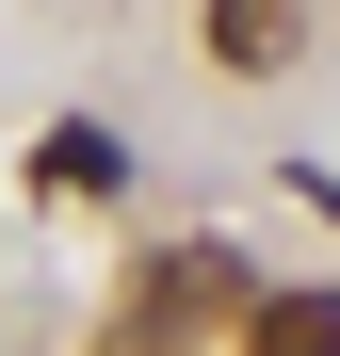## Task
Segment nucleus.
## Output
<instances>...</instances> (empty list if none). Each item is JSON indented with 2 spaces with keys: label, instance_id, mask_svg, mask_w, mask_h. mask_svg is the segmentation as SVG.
Listing matches in <instances>:
<instances>
[{
  "label": "nucleus",
  "instance_id": "f257e3e1",
  "mask_svg": "<svg viewBox=\"0 0 340 356\" xmlns=\"http://www.w3.org/2000/svg\"><path fill=\"white\" fill-rule=\"evenodd\" d=\"M243 308H259V291H243V259H227V243H162L146 291H130V356H179L195 324H243Z\"/></svg>",
  "mask_w": 340,
  "mask_h": 356
},
{
  "label": "nucleus",
  "instance_id": "f03ea898",
  "mask_svg": "<svg viewBox=\"0 0 340 356\" xmlns=\"http://www.w3.org/2000/svg\"><path fill=\"white\" fill-rule=\"evenodd\" d=\"M243 356H340V291H259V308H243Z\"/></svg>",
  "mask_w": 340,
  "mask_h": 356
},
{
  "label": "nucleus",
  "instance_id": "7ed1b4c3",
  "mask_svg": "<svg viewBox=\"0 0 340 356\" xmlns=\"http://www.w3.org/2000/svg\"><path fill=\"white\" fill-rule=\"evenodd\" d=\"M33 178H49V195H113V178H130V146H113L97 113H65V130L33 146Z\"/></svg>",
  "mask_w": 340,
  "mask_h": 356
},
{
  "label": "nucleus",
  "instance_id": "20e7f679",
  "mask_svg": "<svg viewBox=\"0 0 340 356\" xmlns=\"http://www.w3.org/2000/svg\"><path fill=\"white\" fill-rule=\"evenodd\" d=\"M211 49L227 65H292V0H211Z\"/></svg>",
  "mask_w": 340,
  "mask_h": 356
}]
</instances>
